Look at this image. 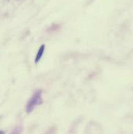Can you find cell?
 Here are the masks:
<instances>
[{"mask_svg":"<svg viewBox=\"0 0 133 134\" xmlns=\"http://www.w3.org/2000/svg\"><path fill=\"white\" fill-rule=\"evenodd\" d=\"M43 102L42 99V91L41 90H37L34 91L33 95L31 97V98L28 100L26 104V111L27 113L32 112L35 108L40 104H41Z\"/></svg>","mask_w":133,"mask_h":134,"instance_id":"1","label":"cell"},{"mask_svg":"<svg viewBox=\"0 0 133 134\" xmlns=\"http://www.w3.org/2000/svg\"><path fill=\"white\" fill-rule=\"evenodd\" d=\"M44 49H45V45L44 44H42L40 48H39V50L36 55V58H35V63H37L40 59H41L42 55H43V53L44 52Z\"/></svg>","mask_w":133,"mask_h":134,"instance_id":"2","label":"cell"},{"mask_svg":"<svg viewBox=\"0 0 133 134\" xmlns=\"http://www.w3.org/2000/svg\"><path fill=\"white\" fill-rule=\"evenodd\" d=\"M21 131H22V128L20 126H16L10 134H20Z\"/></svg>","mask_w":133,"mask_h":134,"instance_id":"3","label":"cell"},{"mask_svg":"<svg viewBox=\"0 0 133 134\" xmlns=\"http://www.w3.org/2000/svg\"><path fill=\"white\" fill-rule=\"evenodd\" d=\"M0 134H5V132H3V131H0Z\"/></svg>","mask_w":133,"mask_h":134,"instance_id":"4","label":"cell"}]
</instances>
